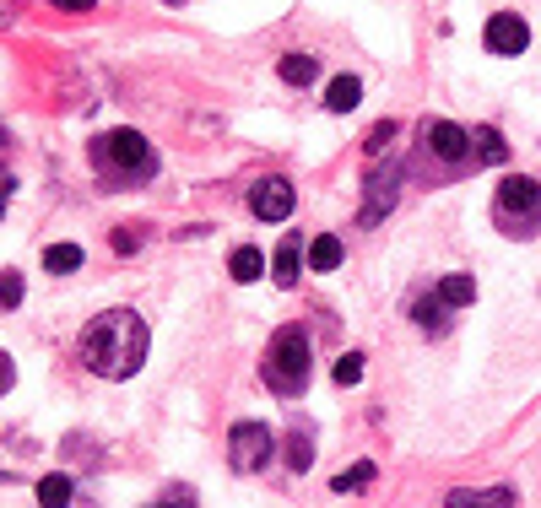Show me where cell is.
Returning a JSON list of instances; mask_svg holds the SVG:
<instances>
[{
	"label": "cell",
	"instance_id": "1",
	"mask_svg": "<svg viewBox=\"0 0 541 508\" xmlns=\"http://www.w3.org/2000/svg\"><path fill=\"white\" fill-rule=\"evenodd\" d=\"M82 363L98 379H130L147 363V325L136 309H103L82 330Z\"/></svg>",
	"mask_w": 541,
	"mask_h": 508
},
{
	"label": "cell",
	"instance_id": "2",
	"mask_svg": "<svg viewBox=\"0 0 541 508\" xmlns=\"http://www.w3.org/2000/svg\"><path fill=\"white\" fill-rule=\"evenodd\" d=\"M92 163H98L103 184H141V179H152L157 157H152L147 136H136V130H109V136L92 141Z\"/></svg>",
	"mask_w": 541,
	"mask_h": 508
},
{
	"label": "cell",
	"instance_id": "3",
	"mask_svg": "<svg viewBox=\"0 0 541 508\" xmlns=\"http://www.w3.org/2000/svg\"><path fill=\"white\" fill-rule=\"evenodd\" d=\"M493 227L509 238H536L541 233V184L525 173H509L493 195Z\"/></svg>",
	"mask_w": 541,
	"mask_h": 508
},
{
	"label": "cell",
	"instance_id": "4",
	"mask_svg": "<svg viewBox=\"0 0 541 508\" xmlns=\"http://www.w3.org/2000/svg\"><path fill=\"white\" fill-rule=\"evenodd\" d=\"M260 373H266V384L276 395H303V384H309V336H303L298 325L276 330Z\"/></svg>",
	"mask_w": 541,
	"mask_h": 508
},
{
	"label": "cell",
	"instance_id": "5",
	"mask_svg": "<svg viewBox=\"0 0 541 508\" xmlns=\"http://www.w3.org/2000/svg\"><path fill=\"white\" fill-rule=\"evenodd\" d=\"M266 460H271V427L266 422H233V433H228V465L233 471L249 476Z\"/></svg>",
	"mask_w": 541,
	"mask_h": 508
},
{
	"label": "cell",
	"instance_id": "6",
	"mask_svg": "<svg viewBox=\"0 0 541 508\" xmlns=\"http://www.w3.org/2000/svg\"><path fill=\"white\" fill-rule=\"evenodd\" d=\"M395 190H401V163H379L374 173H368V184H363V211H358V222H363V227L385 222L390 211H395Z\"/></svg>",
	"mask_w": 541,
	"mask_h": 508
},
{
	"label": "cell",
	"instance_id": "7",
	"mask_svg": "<svg viewBox=\"0 0 541 508\" xmlns=\"http://www.w3.org/2000/svg\"><path fill=\"white\" fill-rule=\"evenodd\" d=\"M482 44H487V55H525L531 49V28H525L520 11H498V17H487Z\"/></svg>",
	"mask_w": 541,
	"mask_h": 508
},
{
	"label": "cell",
	"instance_id": "8",
	"mask_svg": "<svg viewBox=\"0 0 541 508\" xmlns=\"http://www.w3.org/2000/svg\"><path fill=\"white\" fill-rule=\"evenodd\" d=\"M249 206H255V217L260 222H282V217H293V206H298V195H293V179H282V173H266V179L249 190Z\"/></svg>",
	"mask_w": 541,
	"mask_h": 508
},
{
	"label": "cell",
	"instance_id": "9",
	"mask_svg": "<svg viewBox=\"0 0 541 508\" xmlns=\"http://www.w3.org/2000/svg\"><path fill=\"white\" fill-rule=\"evenodd\" d=\"M303 265H309V244H303L298 233H293V238H282V244H276V260H271V282L282 287V292H293Z\"/></svg>",
	"mask_w": 541,
	"mask_h": 508
},
{
	"label": "cell",
	"instance_id": "10",
	"mask_svg": "<svg viewBox=\"0 0 541 508\" xmlns=\"http://www.w3.org/2000/svg\"><path fill=\"white\" fill-rule=\"evenodd\" d=\"M428 146L444 157V163H466V157H471V136L455 125V119H433V125H428Z\"/></svg>",
	"mask_w": 541,
	"mask_h": 508
},
{
	"label": "cell",
	"instance_id": "11",
	"mask_svg": "<svg viewBox=\"0 0 541 508\" xmlns=\"http://www.w3.org/2000/svg\"><path fill=\"white\" fill-rule=\"evenodd\" d=\"M520 503V492L514 487H487V492H471V487H455L444 508H514Z\"/></svg>",
	"mask_w": 541,
	"mask_h": 508
},
{
	"label": "cell",
	"instance_id": "12",
	"mask_svg": "<svg viewBox=\"0 0 541 508\" xmlns=\"http://www.w3.org/2000/svg\"><path fill=\"white\" fill-rule=\"evenodd\" d=\"M471 157H477V168H498V163H509V146L493 125H477L471 130Z\"/></svg>",
	"mask_w": 541,
	"mask_h": 508
},
{
	"label": "cell",
	"instance_id": "13",
	"mask_svg": "<svg viewBox=\"0 0 541 508\" xmlns=\"http://www.w3.org/2000/svg\"><path fill=\"white\" fill-rule=\"evenodd\" d=\"M412 319L428 330V336H444V330H450V303H444L439 292H422V298L412 303Z\"/></svg>",
	"mask_w": 541,
	"mask_h": 508
},
{
	"label": "cell",
	"instance_id": "14",
	"mask_svg": "<svg viewBox=\"0 0 541 508\" xmlns=\"http://www.w3.org/2000/svg\"><path fill=\"white\" fill-rule=\"evenodd\" d=\"M358 103H363V82H358V76H336V82L325 87V109H331V114H352Z\"/></svg>",
	"mask_w": 541,
	"mask_h": 508
},
{
	"label": "cell",
	"instance_id": "15",
	"mask_svg": "<svg viewBox=\"0 0 541 508\" xmlns=\"http://www.w3.org/2000/svg\"><path fill=\"white\" fill-rule=\"evenodd\" d=\"M228 276H233V282H260V276H266V254H260V249H233V260H228Z\"/></svg>",
	"mask_w": 541,
	"mask_h": 508
},
{
	"label": "cell",
	"instance_id": "16",
	"mask_svg": "<svg viewBox=\"0 0 541 508\" xmlns=\"http://www.w3.org/2000/svg\"><path fill=\"white\" fill-rule=\"evenodd\" d=\"M71 476L65 471H49L44 481H38V508H71Z\"/></svg>",
	"mask_w": 541,
	"mask_h": 508
},
{
	"label": "cell",
	"instance_id": "17",
	"mask_svg": "<svg viewBox=\"0 0 541 508\" xmlns=\"http://www.w3.org/2000/svg\"><path fill=\"white\" fill-rule=\"evenodd\" d=\"M341 260H347V249H341L336 233H320V238L309 244V265H314V271H336Z\"/></svg>",
	"mask_w": 541,
	"mask_h": 508
},
{
	"label": "cell",
	"instance_id": "18",
	"mask_svg": "<svg viewBox=\"0 0 541 508\" xmlns=\"http://www.w3.org/2000/svg\"><path fill=\"white\" fill-rule=\"evenodd\" d=\"M44 271H49V276L82 271V244H49V249H44Z\"/></svg>",
	"mask_w": 541,
	"mask_h": 508
},
{
	"label": "cell",
	"instance_id": "19",
	"mask_svg": "<svg viewBox=\"0 0 541 508\" xmlns=\"http://www.w3.org/2000/svg\"><path fill=\"white\" fill-rule=\"evenodd\" d=\"M276 76H282L287 87H309L314 76H320V65H314L309 55H287L282 65H276Z\"/></svg>",
	"mask_w": 541,
	"mask_h": 508
},
{
	"label": "cell",
	"instance_id": "20",
	"mask_svg": "<svg viewBox=\"0 0 541 508\" xmlns=\"http://www.w3.org/2000/svg\"><path fill=\"white\" fill-rule=\"evenodd\" d=\"M433 292H439V298L450 303V309H466V303L477 298V282H471V276H444V282L433 287Z\"/></svg>",
	"mask_w": 541,
	"mask_h": 508
},
{
	"label": "cell",
	"instance_id": "21",
	"mask_svg": "<svg viewBox=\"0 0 541 508\" xmlns=\"http://www.w3.org/2000/svg\"><path fill=\"white\" fill-rule=\"evenodd\" d=\"M287 465H293L298 476L314 465V433H309V427H298V433L287 438Z\"/></svg>",
	"mask_w": 541,
	"mask_h": 508
},
{
	"label": "cell",
	"instance_id": "22",
	"mask_svg": "<svg viewBox=\"0 0 541 508\" xmlns=\"http://www.w3.org/2000/svg\"><path fill=\"white\" fill-rule=\"evenodd\" d=\"M374 476H379V465H374V460H358L352 471H341V476L331 481V492H363Z\"/></svg>",
	"mask_w": 541,
	"mask_h": 508
},
{
	"label": "cell",
	"instance_id": "23",
	"mask_svg": "<svg viewBox=\"0 0 541 508\" xmlns=\"http://www.w3.org/2000/svg\"><path fill=\"white\" fill-rule=\"evenodd\" d=\"M336 384H341V390L363 384V352H347V357H341V363H336Z\"/></svg>",
	"mask_w": 541,
	"mask_h": 508
},
{
	"label": "cell",
	"instance_id": "24",
	"mask_svg": "<svg viewBox=\"0 0 541 508\" xmlns=\"http://www.w3.org/2000/svg\"><path fill=\"white\" fill-rule=\"evenodd\" d=\"M17 303H22V276L0 271V309H17Z\"/></svg>",
	"mask_w": 541,
	"mask_h": 508
},
{
	"label": "cell",
	"instance_id": "25",
	"mask_svg": "<svg viewBox=\"0 0 541 508\" xmlns=\"http://www.w3.org/2000/svg\"><path fill=\"white\" fill-rule=\"evenodd\" d=\"M390 136H395V125H390V119H385V125H379V130H368V152H379V146H390Z\"/></svg>",
	"mask_w": 541,
	"mask_h": 508
},
{
	"label": "cell",
	"instance_id": "26",
	"mask_svg": "<svg viewBox=\"0 0 541 508\" xmlns=\"http://www.w3.org/2000/svg\"><path fill=\"white\" fill-rule=\"evenodd\" d=\"M11 384H17V363H11V357H6V352H0V395H6V390H11Z\"/></svg>",
	"mask_w": 541,
	"mask_h": 508
},
{
	"label": "cell",
	"instance_id": "27",
	"mask_svg": "<svg viewBox=\"0 0 541 508\" xmlns=\"http://www.w3.org/2000/svg\"><path fill=\"white\" fill-rule=\"evenodd\" d=\"M109 244H114V254H136V233H120V227H114Z\"/></svg>",
	"mask_w": 541,
	"mask_h": 508
},
{
	"label": "cell",
	"instance_id": "28",
	"mask_svg": "<svg viewBox=\"0 0 541 508\" xmlns=\"http://www.w3.org/2000/svg\"><path fill=\"white\" fill-rule=\"evenodd\" d=\"M17 11H22V0H0V28H11V22H17Z\"/></svg>",
	"mask_w": 541,
	"mask_h": 508
},
{
	"label": "cell",
	"instance_id": "29",
	"mask_svg": "<svg viewBox=\"0 0 541 508\" xmlns=\"http://www.w3.org/2000/svg\"><path fill=\"white\" fill-rule=\"evenodd\" d=\"M49 6H60V11H92L98 0H49Z\"/></svg>",
	"mask_w": 541,
	"mask_h": 508
},
{
	"label": "cell",
	"instance_id": "30",
	"mask_svg": "<svg viewBox=\"0 0 541 508\" xmlns=\"http://www.w3.org/2000/svg\"><path fill=\"white\" fill-rule=\"evenodd\" d=\"M157 508H190V498H179V503H157Z\"/></svg>",
	"mask_w": 541,
	"mask_h": 508
},
{
	"label": "cell",
	"instance_id": "31",
	"mask_svg": "<svg viewBox=\"0 0 541 508\" xmlns=\"http://www.w3.org/2000/svg\"><path fill=\"white\" fill-rule=\"evenodd\" d=\"M168 6H184V0H168Z\"/></svg>",
	"mask_w": 541,
	"mask_h": 508
},
{
	"label": "cell",
	"instance_id": "32",
	"mask_svg": "<svg viewBox=\"0 0 541 508\" xmlns=\"http://www.w3.org/2000/svg\"><path fill=\"white\" fill-rule=\"evenodd\" d=\"M0 217H6V206H0Z\"/></svg>",
	"mask_w": 541,
	"mask_h": 508
}]
</instances>
